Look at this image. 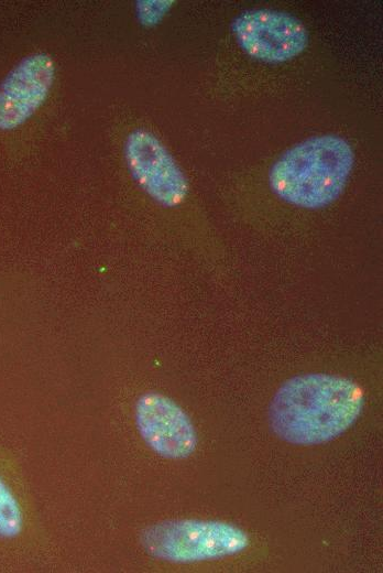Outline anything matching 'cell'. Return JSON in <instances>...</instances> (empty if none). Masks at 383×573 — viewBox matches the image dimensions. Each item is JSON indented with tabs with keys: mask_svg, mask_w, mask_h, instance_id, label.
<instances>
[{
	"mask_svg": "<svg viewBox=\"0 0 383 573\" xmlns=\"http://www.w3.org/2000/svg\"><path fill=\"white\" fill-rule=\"evenodd\" d=\"M55 77L53 58L45 53L24 57L0 84V130L24 123L45 101Z\"/></svg>",
	"mask_w": 383,
	"mask_h": 573,
	"instance_id": "7",
	"label": "cell"
},
{
	"mask_svg": "<svg viewBox=\"0 0 383 573\" xmlns=\"http://www.w3.org/2000/svg\"><path fill=\"white\" fill-rule=\"evenodd\" d=\"M135 420L142 439L161 456L185 458L196 448L197 434L189 417L162 393L143 394L136 402Z\"/></svg>",
	"mask_w": 383,
	"mask_h": 573,
	"instance_id": "6",
	"label": "cell"
},
{
	"mask_svg": "<svg viewBox=\"0 0 383 573\" xmlns=\"http://www.w3.org/2000/svg\"><path fill=\"white\" fill-rule=\"evenodd\" d=\"M23 511L17 497L0 477V537L12 539L23 529Z\"/></svg>",
	"mask_w": 383,
	"mask_h": 573,
	"instance_id": "8",
	"label": "cell"
},
{
	"mask_svg": "<svg viewBox=\"0 0 383 573\" xmlns=\"http://www.w3.org/2000/svg\"><path fill=\"white\" fill-rule=\"evenodd\" d=\"M172 2L167 1H144L140 2L139 15L145 24H154L168 11Z\"/></svg>",
	"mask_w": 383,
	"mask_h": 573,
	"instance_id": "9",
	"label": "cell"
},
{
	"mask_svg": "<svg viewBox=\"0 0 383 573\" xmlns=\"http://www.w3.org/2000/svg\"><path fill=\"white\" fill-rule=\"evenodd\" d=\"M362 389L327 374L296 376L276 391L270 423L283 440L299 445L328 442L348 430L363 408Z\"/></svg>",
	"mask_w": 383,
	"mask_h": 573,
	"instance_id": "1",
	"label": "cell"
},
{
	"mask_svg": "<svg viewBox=\"0 0 383 573\" xmlns=\"http://www.w3.org/2000/svg\"><path fill=\"white\" fill-rule=\"evenodd\" d=\"M142 542L155 558L190 563L239 553L249 545L250 540L242 529L232 523L180 519L147 528Z\"/></svg>",
	"mask_w": 383,
	"mask_h": 573,
	"instance_id": "3",
	"label": "cell"
},
{
	"mask_svg": "<svg viewBox=\"0 0 383 573\" xmlns=\"http://www.w3.org/2000/svg\"><path fill=\"white\" fill-rule=\"evenodd\" d=\"M125 158L140 186L162 205L176 206L187 196L188 183L183 171L151 132L133 131L125 143Z\"/></svg>",
	"mask_w": 383,
	"mask_h": 573,
	"instance_id": "5",
	"label": "cell"
},
{
	"mask_svg": "<svg viewBox=\"0 0 383 573\" xmlns=\"http://www.w3.org/2000/svg\"><path fill=\"white\" fill-rule=\"evenodd\" d=\"M232 30L250 56L270 63L294 58L308 43L306 29L296 18L267 9L243 12L233 21Z\"/></svg>",
	"mask_w": 383,
	"mask_h": 573,
	"instance_id": "4",
	"label": "cell"
},
{
	"mask_svg": "<svg viewBox=\"0 0 383 573\" xmlns=\"http://www.w3.org/2000/svg\"><path fill=\"white\" fill-rule=\"evenodd\" d=\"M353 162V151L344 139L313 137L287 150L273 164L270 185L285 202L320 208L340 196Z\"/></svg>",
	"mask_w": 383,
	"mask_h": 573,
	"instance_id": "2",
	"label": "cell"
}]
</instances>
